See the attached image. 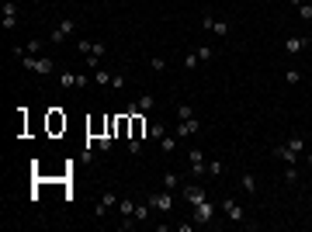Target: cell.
I'll use <instances>...</instances> for the list:
<instances>
[{"label":"cell","instance_id":"8","mask_svg":"<svg viewBox=\"0 0 312 232\" xmlns=\"http://www.w3.org/2000/svg\"><path fill=\"white\" fill-rule=\"evenodd\" d=\"M21 21V7H18V0H4V28L14 31Z\"/></svg>","mask_w":312,"mask_h":232},{"label":"cell","instance_id":"36","mask_svg":"<svg viewBox=\"0 0 312 232\" xmlns=\"http://www.w3.org/2000/svg\"><path fill=\"white\" fill-rule=\"evenodd\" d=\"M291 4H295V7H302V4H312V0H291Z\"/></svg>","mask_w":312,"mask_h":232},{"label":"cell","instance_id":"32","mask_svg":"<svg viewBox=\"0 0 312 232\" xmlns=\"http://www.w3.org/2000/svg\"><path fill=\"white\" fill-rule=\"evenodd\" d=\"M111 87L122 90V87H125V73H114V76H111Z\"/></svg>","mask_w":312,"mask_h":232},{"label":"cell","instance_id":"13","mask_svg":"<svg viewBox=\"0 0 312 232\" xmlns=\"http://www.w3.org/2000/svg\"><path fill=\"white\" fill-rule=\"evenodd\" d=\"M59 84H63V87H87V84H90V76H80V73H63V76H59Z\"/></svg>","mask_w":312,"mask_h":232},{"label":"cell","instance_id":"29","mask_svg":"<svg viewBox=\"0 0 312 232\" xmlns=\"http://www.w3.org/2000/svg\"><path fill=\"white\" fill-rule=\"evenodd\" d=\"M198 63H201V59H198V52H194V49H191V52L184 56V69H194V66H198Z\"/></svg>","mask_w":312,"mask_h":232},{"label":"cell","instance_id":"4","mask_svg":"<svg viewBox=\"0 0 312 232\" xmlns=\"http://www.w3.org/2000/svg\"><path fill=\"white\" fill-rule=\"evenodd\" d=\"M187 163H191V177H208V160L201 156V149H187Z\"/></svg>","mask_w":312,"mask_h":232},{"label":"cell","instance_id":"15","mask_svg":"<svg viewBox=\"0 0 312 232\" xmlns=\"http://www.w3.org/2000/svg\"><path fill=\"white\" fill-rule=\"evenodd\" d=\"M302 49H305V38H298V35L285 38V52H288V56H298Z\"/></svg>","mask_w":312,"mask_h":232},{"label":"cell","instance_id":"16","mask_svg":"<svg viewBox=\"0 0 312 232\" xmlns=\"http://www.w3.org/2000/svg\"><path fill=\"white\" fill-rule=\"evenodd\" d=\"M208 31H212V35H219V38H229V31H232V28H229V21L212 18V28H208Z\"/></svg>","mask_w":312,"mask_h":232},{"label":"cell","instance_id":"9","mask_svg":"<svg viewBox=\"0 0 312 232\" xmlns=\"http://www.w3.org/2000/svg\"><path fill=\"white\" fill-rule=\"evenodd\" d=\"M146 205H149L153 211H170V208H174V194H170V190H167V194H149Z\"/></svg>","mask_w":312,"mask_h":232},{"label":"cell","instance_id":"12","mask_svg":"<svg viewBox=\"0 0 312 232\" xmlns=\"http://www.w3.org/2000/svg\"><path fill=\"white\" fill-rule=\"evenodd\" d=\"M222 211H225V218H229V222H243V218H246L243 205H240V201H232V198H225V201H222Z\"/></svg>","mask_w":312,"mask_h":232},{"label":"cell","instance_id":"37","mask_svg":"<svg viewBox=\"0 0 312 232\" xmlns=\"http://www.w3.org/2000/svg\"><path fill=\"white\" fill-rule=\"evenodd\" d=\"M305 45H312V31H309V38H305Z\"/></svg>","mask_w":312,"mask_h":232},{"label":"cell","instance_id":"26","mask_svg":"<svg viewBox=\"0 0 312 232\" xmlns=\"http://www.w3.org/2000/svg\"><path fill=\"white\" fill-rule=\"evenodd\" d=\"M149 69L163 73V69H167V59H163V56H149Z\"/></svg>","mask_w":312,"mask_h":232},{"label":"cell","instance_id":"10","mask_svg":"<svg viewBox=\"0 0 312 232\" xmlns=\"http://www.w3.org/2000/svg\"><path fill=\"white\" fill-rule=\"evenodd\" d=\"M198 132H201V118H187V122H177V128H174V135H177V139L198 135Z\"/></svg>","mask_w":312,"mask_h":232},{"label":"cell","instance_id":"31","mask_svg":"<svg viewBox=\"0 0 312 232\" xmlns=\"http://www.w3.org/2000/svg\"><path fill=\"white\" fill-rule=\"evenodd\" d=\"M149 218V205H135V222H146Z\"/></svg>","mask_w":312,"mask_h":232},{"label":"cell","instance_id":"2","mask_svg":"<svg viewBox=\"0 0 312 232\" xmlns=\"http://www.w3.org/2000/svg\"><path fill=\"white\" fill-rule=\"evenodd\" d=\"M76 52H80V56L90 63V69H101L97 59L108 52V45H104V42H90V38H80V42H76Z\"/></svg>","mask_w":312,"mask_h":232},{"label":"cell","instance_id":"34","mask_svg":"<svg viewBox=\"0 0 312 232\" xmlns=\"http://www.w3.org/2000/svg\"><path fill=\"white\" fill-rule=\"evenodd\" d=\"M298 80H302L298 69H288V73H285V84H298Z\"/></svg>","mask_w":312,"mask_h":232},{"label":"cell","instance_id":"5","mask_svg":"<svg viewBox=\"0 0 312 232\" xmlns=\"http://www.w3.org/2000/svg\"><path fill=\"white\" fill-rule=\"evenodd\" d=\"M73 31H76V21H73V18H63V21L49 31V42H52V45H59V42H66Z\"/></svg>","mask_w":312,"mask_h":232},{"label":"cell","instance_id":"27","mask_svg":"<svg viewBox=\"0 0 312 232\" xmlns=\"http://www.w3.org/2000/svg\"><path fill=\"white\" fill-rule=\"evenodd\" d=\"M285 180H288V184H298V167L285 163Z\"/></svg>","mask_w":312,"mask_h":232},{"label":"cell","instance_id":"19","mask_svg":"<svg viewBox=\"0 0 312 232\" xmlns=\"http://www.w3.org/2000/svg\"><path fill=\"white\" fill-rule=\"evenodd\" d=\"M174 114H177V122H187V118H198V114H194V107H191V104H177V107H174Z\"/></svg>","mask_w":312,"mask_h":232},{"label":"cell","instance_id":"3","mask_svg":"<svg viewBox=\"0 0 312 232\" xmlns=\"http://www.w3.org/2000/svg\"><path fill=\"white\" fill-rule=\"evenodd\" d=\"M21 66L28 73H38V76H52L56 73V63L49 56H21Z\"/></svg>","mask_w":312,"mask_h":232},{"label":"cell","instance_id":"14","mask_svg":"<svg viewBox=\"0 0 312 232\" xmlns=\"http://www.w3.org/2000/svg\"><path fill=\"white\" fill-rule=\"evenodd\" d=\"M240 187H243V194H257V177L250 170H243L240 173Z\"/></svg>","mask_w":312,"mask_h":232},{"label":"cell","instance_id":"20","mask_svg":"<svg viewBox=\"0 0 312 232\" xmlns=\"http://www.w3.org/2000/svg\"><path fill=\"white\" fill-rule=\"evenodd\" d=\"M174 149H177V135H163V139H160V152H163V156H170Z\"/></svg>","mask_w":312,"mask_h":232},{"label":"cell","instance_id":"28","mask_svg":"<svg viewBox=\"0 0 312 232\" xmlns=\"http://www.w3.org/2000/svg\"><path fill=\"white\" fill-rule=\"evenodd\" d=\"M149 135H153V139H163V135H167L163 122H153V125H149Z\"/></svg>","mask_w":312,"mask_h":232},{"label":"cell","instance_id":"22","mask_svg":"<svg viewBox=\"0 0 312 232\" xmlns=\"http://www.w3.org/2000/svg\"><path fill=\"white\" fill-rule=\"evenodd\" d=\"M111 76H114V73H108V69H94V84H101V87H111Z\"/></svg>","mask_w":312,"mask_h":232},{"label":"cell","instance_id":"33","mask_svg":"<svg viewBox=\"0 0 312 232\" xmlns=\"http://www.w3.org/2000/svg\"><path fill=\"white\" fill-rule=\"evenodd\" d=\"M298 18H302V21H312V4H302V7H298Z\"/></svg>","mask_w":312,"mask_h":232},{"label":"cell","instance_id":"25","mask_svg":"<svg viewBox=\"0 0 312 232\" xmlns=\"http://www.w3.org/2000/svg\"><path fill=\"white\" fill-rule=\"evenodd\" d=\"M222 170H225L222 160H208V177H222Z\"/></svg>","mask_w":312,"mask_h":232},{"label":"cell","instance_id":"1","mask_svg":"<svg viewBox=\"0 0 312 232\" xmlns=\"http://www.w3.org/2000/svg\"><path fill=\"white\" fill-rule=\"evenodd\" d=\"M302 152H305V139H302V135H291V139H285L281 146H274V156L285 160V163H291V167H298Z\"/></svg>","mask_w":312,"mask_h":232},{"label":"cell","instance_id":"17","mask_svg":"<svg viewBox=\"0 0 312 232\" xmlns=\"http://www.w3.org/2000/svg\"><path fill=\"white\" fill-rule=\"evenodd\" d=\"M180 184H184V180H180V173H174V170H167V173H163V187H167V190H180Z\"/></svg>","mask_w":312,"mask_h":232},{"label":"cell","instance_id":"23","mask_svg":"<svg viewBox=\"0 0 312 232\" xmlns=\"http://www.w3.org/2000/svg\"><path fill=\"white\" fill-rule=\"evenodd\" d=\"M194 52H198V59H201V63H212V59H215V49H208V45H198Z\"/></svg>","mask_w":312,"mask_h":232},{"label":"cell","instance_id":"35","mask_svg":"<svg viewBox=\"0 0 312 232\" xmlns=\"http://www.w3.org/2000/svg\"><path fill=\"white\" fill-rule=\"evenodd\" d=\"M129 152H132V156H139V152H142V142H139V139H129Z\"/></svg>","mask_w":312,"mask_h":232},{"label":"cell","instance_id":"18","mask_svg":"<svg viewBox=\"0 0 312 232\" xmlns=\"http://www.w3.org/2000/svg\"><path fill=\"white\" fill-rule=\"evenodd\" d=\"M118 211H122V218H135V198H122Z\"/></svg>","mask_w":312,"mask_h":232},{"label":"cell","instance_id":"11","mask_svg":"<svg viewBox=\"0 0 312 232\" xmlns=\"http://www.w3.org/2000/svg\"><path fill=\"white\" fill-rule=\"evenodd\" d=\"M114 205H118V194H111V190H104V194L97 198V208H94V218H104Z\"/></svg>","mask_w":312,"mask_h":232},{"label":"cell","instance_id":"30","mask_svg":"<svg viewBox=\"0 0 312 232\" xmlns=\"http://www.w3.org/2000/svg\"><path fill=\"white\" fill-rule=\"evenodd\" d=\"M111 139H114V135H97V149L108 152V149H111Z\"/></svg>","mask_w":312,"mask_h":232},{"label":"cell","instance_id":"6","mask_svg":"<svg viewBox=\"0 0 312 232\" xmlns=\"http://www.w3.org/2000/svg\"><path fill=\"white\" fill-rule=\"evenodd\" d=\"M180 194H184V201H187L191 208H194V205H201V201L208 198L201 184H180Z\"/></svg>","mask_w":312,"mask_h":232},{"label":"cell","instance_id":"21","mask_svg":"<svg viewBox=\"0 0 312 232\" xmlns=\"http://www.w3.org/2000/svg\"><path fill=\"white\" fill-rule=\"evenodd\" d=\"M135 107H139V111H153V107H156V97H153V94H142V97L135 101Z\"/></svg>","mask_w":312,"mask_h":232},{"label":"cell","instance_id":"7","mask_svg":"<svg viewBox=\"0 0 312 232\" xmlns=\"http://www.w3.org/2000/svg\"><path fill=\"white\" fill-rule=\"evenodd\" d=\"M212 215H215V201L212 198H205L201 205H194V225H208Z\"/></svg>","mask_w":312,"mask_h":232},{"label":"cell","instance_id":"24","mask_svg":"<svg viewBox=\"0 0 312 232\" xmlns=\"http://www.w3.org/2000/svg\"><path fill=\"white\" fill-rule=\"evenodd\" d=\"M42 45H45L42 38H31V42L24 45V52H28V56H38V52H42Z\"/></svg>","mask_w":312,"mask_h":232}]
</instances>
